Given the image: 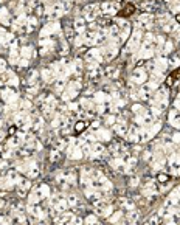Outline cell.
I'll return each instance as SVG.
<instances>
[{
  "mask_svg": "<svg viewBox=\"0 0 180 225\" xmlns=\"http://www.w3.org/2000/svg\"><path fill=\"white\" fill-rule=\"evenodd\" d=\"M84 129V123H79V124H76V131H83Z\"/></svg>",
  "mask_w": 180,
  "mask_h": 225,
  "instance_id": "obj_3",
  "label": "cell"
},
{
  "mask_svg": "<svg viewBox=\"0 0 180 225\" xmlns=\"http://www.w3.org/2000/svg\"><path fill=\"white\" fill-rule=\"evenodd\" d=\"M158 179H160V182H168L169 177H168L166 174H160V177H158Z\"/></svg>",
  "mask_w": 180,
  "mask_h": 225,
  "instance_id": "obj_2",
  "label": "cell"
},
{
  "mask_svg": "<svg viewBox=\"0 0 180 225\" xmlns=\"http://www.w3.org/2000/svg\"><path fill=\"white\" fill-rule=\"evenodd\" d=\"M58 158H59V152H58V151H53V152H51V160H55V162H56Z\"/></svg>",
  "mask_w": 180,
  "mask_h": 225,
  "instance_id": "obj_1",
  "label": "cell"
}]
</instances>
